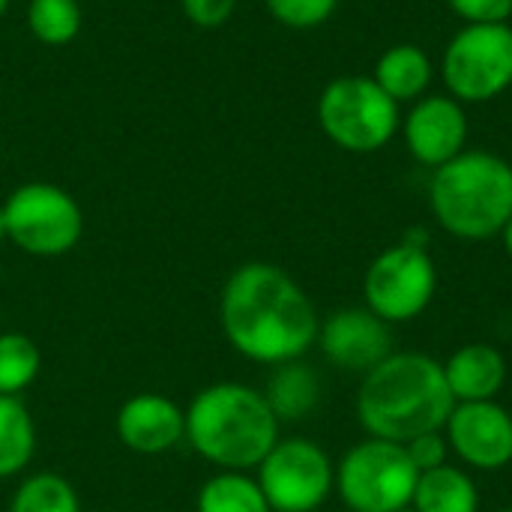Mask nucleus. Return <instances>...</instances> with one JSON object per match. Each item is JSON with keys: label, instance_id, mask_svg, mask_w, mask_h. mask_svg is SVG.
<instances>
[{"label": "nucleus", "instance_id": "1", "mask_svg": "<svg viewBox=\"0 0 512 512\" xmlns=\"http://www.w3.org/2000/svg\"><path fill=\"white\" fill-rule=\"evenodd\" d=\"M219 324L228 345L261 366L303 360L318 345L321 318L303 285L276 264H240L222 285Z\"/></svg>", "mask_w": 512, "mask_h": 512}, {"label": "nucleus", "instance_id": "2", "mask_svg": "<svg viewBox=\"0 0 512 512\" xmlns=\"http://www.w3.org/2000/svg\"><path fill=\"white\" fill-rule=\"evenodd\" d=\"M453 405L444 363L420 351H393L363 375L357 390L363 432L396 444L444 429Z\"/></svg>", "mask_w": 512, "mask_h": 512}, {"label": "nucleus", "instance_id": "3", "mask_svg": "<svg viewBox=\"0 0 512 512\" xmlns=\"http://www.w3.org/2000/svg\"><path fill=\"white\" fill-rule=\"evenodd\" d=\"M279 429L264 390L240 381L210 384L186 408V444L216 471H255L282 438Z\"/></svg>", "mask_w": 512, "mask_h": 512}, {"label": "nucleus", "instance_id": "4", "mask_svg": "<svg viewBox=\"0 0 512 512\" xmlns=\"http://www.w3.org/2000/svg\"><path fill=\"white\" fill-rule=\"evenodd\" d=\"M429 210L456 240L483 243L512 219V165L489 150H465L432 171Z\"/></svg>", "mask_w": 512, "mask_h": 512}, {"label": "nucleus", "instance_id": "5", "mask_svg": "<svg viewBox=\"0 0 512 512\" xmlns=\"http://www.w3.org/2000/svg\"><path fill=\"white\" fill-rule=\"evenodd\" d=\"M420 471L405 444L366 438L336 462V495L348 512H399L411 507Z\"/></svg>", "mask_w": 512, "mask_h": 512}, {"label": "nucleus", "instance_id": "6", "mask_svg": "<svg viewBox=\"0 0 512 512\" xmlns=\"http://www.w3.org/2000/svg\"><path fill=\"white\" fill-rule=\"evenodd\" d=\"M318 123L336 147L348 153H375L393 141L402 114L372 75H345L321 90Z\"/></svg>", "mask_w": 512, "mask_h": 512}, {"label": "nucleus", "instance_id": "7", "mask_svg": "<svg viewBox=\"0 0 512 512\" xmlns=\"http://www.w3.org/2000/svg\"><path fill=\"white\" fill-rule=\"evenodd\" d=\"M6 240L33 258H57L78 246L84 216L78 201L54 183H21L3 201Z\"/></svg>", "mask_w": 512, "mask_h": 512}, {"label": "nucleus", "instance_id": "8", "mask_svg": "<svg viewBox=\"0 0 512 512\" xmlns=\"http://www.w3.org/2000/svg\"><path fill=\"white\" fill-rule=\"evenodd\" d=\"M444 87L462 105H483L512 84L510 24H465L441 57Z\"/></svg>", "mask_w": 512, "mask_h": 512}, {"label": "nucleus", "instance_id": "9", "mask_svg": "<svg viewBox=\"0 0 512 512\" xmlns=\"http://www.w3.org/2000/svg\"><path fill=\"white\" fill-rule=\"evenodd\" d=\"M438 294V267L429 249L396 243L372 258L363 276V306L390 327L417 321Z\"/></svg>", "mask_w": 512, "mask_h": 512}, {"label": "nucleus", "instance_id": "10", "mask_svg": "<svg viewBox=\"0 0 512 512\" xmlns=\"http://www.w3.org/2000/svg\"><path fill=\"white\" fill-rule=\"evenodd\" d=\"M255 480L273 512H318L336 495V462L312 438H279Z\"/></svg>", "mask_w": 512, "mask_h": 512}, {"label": "nucleus", "instance_id": "11", "mask_svg": "<svg viewBox=\"0 0 512 512\" xmlns=\"http://www.w3.org/2000/svg\"><path fill=\"white\" fill-rule=\"evenodd\" d=\"M444 438L468 471L495 474L512 465V414L498 399L453 405Z\"/></svg>", "mask_w": 512, "mask_h": 512}, {"label": "nucleus", "instance_id": "12", "mask_svg": "<svg viewBox=\"0 0 512 512\" xmlns=\"http://www.w3.org/2000/svg\"><path fill=\"white\" fill-rule=\"evenodd\" d=\"M318 348L324 351L330 366L354 375H366L396 351L390 324L366 306H345L330 312L321 321Z\"/></svg>", "mask_w": 512, "mask_h": 512}, {"label": "nucleus", "instance_id": "13", "mask_svg": "<svg viewBox=\"0 0 512 512\" xmlns=\"http://www.w3.org/2000/svg\"><path fill=\"white\" fill-rule=\"evenodd\" d=\"M399 129L405 135L408 153L432 171L465 153L471 132L465 105L450 93L417 99L414 108L402 117Z\"/></svg>", "mask_w": 512, "mask_h": 512}, {"label": "nucleus", "instance_id": "14", "mask_svg": "<svg viewBox=\"0 0 512 512\" xmlns=\"http://www.w3.org/2000/svg\"><path fill=\"white\" fill-rule=\"evenodd\" d=\"M114 429L132 453L162 456L186 441V411L162 393H135L120 405Z\"/></svg>", "mask_w": 512, "mask_h": 512}, {"label": "nucleus", "instance_id": "15", "mask_svg": "<svg viewBox=\"0 0 512 512\" xmlns=\"http://www.w3.org/2000/svg\"><path fill=\"white\" fill-rule=\"evenodd\" d=\"M444 378L456 405L495 402L507 384V360L498 348L486 342H471L447 357Z\"/></svg>", "mask_w": 512, "mask_h": 512}, {"label": "nucleus", "instance_id": "16", "mask_svg": "<svg viewBox=\"0 0 512 512\" xmlns=\"http://www.w3.org/2000/svg\"><path fill=\"white\" fill-rule=\"evenodd\" d=\"M321 393L324 387L318 372L303 360L273 366L264 387V396L273 414L279 417V423H300L309 414H315V408L321 405Z\"/></svg>", "mask_w": 512, "mask_h": 512}, {"label": "nucleus", "instance_id": "17", "mask_svg": "<svg viewBox=\"0 0 512 512\" xmlns=\"http://www.w3.org/2000/svg\"><path fill=\"white\" fill-rule=\"evenodd\" d=\"M432 60L420 45L411 42H399L393 48H387L372 72V81L396 102H417L423 99V93L432 84Z\"/></svg>", "mask_w": 512, "mask_h": 512}, {"label": "nucleus", "instance_id": "18", "mask_svg": "<svg viewBox=\"0 0 512 512\" xmlns=\"http://www.w3.org/2000/svg\"><path fill=\"white\" fill-rule=\"evenodd\" d=\"M414 512H480V489L468 468L441 465L435 471L420 474L414 498Z\"/></svg>", "mask_w": 512, "mask_h": 512}, {"label": "nucleus", "instance_id": "19", "mask_svg": "<svg viewBox=\"0 0 512 512\" xmlns=\"http://www.w3.org/2000/svg\"><path fill=\"white\" fill-rule=\"evenodd\" d=\"M36 453V423L18 396H0V480L24 474Z\"/></svg>", "mask_w": 512, "mask_h": 512}, {"label": "nucleus", "instance_id": "20", "mask_svg": "<svg viewBox=\"0 0 512 512\" xmlns=\"http://www.w3.org/2000/svg\"><path fill=\"white\" fill-rule=\"evenodd\" d=\"M198 512H273L249 471H216L195 498Z\"/></svg>", "mask_w": 512, "mask_h": 512}, {"label": "nucleus", "instance_id": "21", "mask_svg": "<svg viewBox=\"0 0 512 512\" xmlns=\"http://www.w3.org/2000/svg\"><path fill=\"white\" fill-rule=\"evenodd\" d=\"M9 512H81V501L66 477L39 471L24 477L12 492Z\"/></svg>", "mask_w": 512, "mask_h": 512}, {"label": "nucleus", "instance_id": "22", "mask_svg": "<svg viewBox=\"0 0 512 512\" xmlns=\"http://www.w3.org/2000/svg\"><path fill=\"white\" fill-rule=\"evenodd\" d=\"M42 369L36 342L24 333H0V396H21Z\"/></svg>", "mask_w": 512, "mask_h": 512}, {"label": "nucleus", "instance_id": "23", "mask_svg": "<svg viewBox=\"0 0 512 512\" xmlns=\"http://www.w3.org/2000/svg\"><path fill=\"white\" fill-rule=\"evenodd\" d=\"M27 27L42 45H66L81 30L78 0H30Z\"/></svg>", "mask_w": 512, "mask_h": 512}, {"label": "nucleus", "instance_id": "24", "mask_svg": "<svg viewBox=\"0 0 512 512\" xmlns=\"http://www.w3.org/2000/svg\"><path fill=\"white\" fill-rule=\"evenodd\" d=\"M270 15L291 30H312L330 21L339 0H264Z\"/></svg>", "mask_w": 512, "mask_h": 512}, {"label": "nucleus", "instance_id": "25", "mask_svg": "<svg viewBox=\"0 0 512 512\" xmlns=\"http://www.w3.org/2000/svg\"><path fill=\"white\" fill-rule=\"evenodd\" d=\"M405 450H408V456H411V462H414V468H417L420 474L435 471V468L447 465V459H450V444H447V438H444V429L417 435L414 441L405 444Z\"/></svg>", "mask_w": 512, "mask_h": 512}, {"label": "nucleus", "instance_id": "26", "mask_svg": "<svg viewBox=\"0 0 512 512\" xmlns=\"http://www.w3.org/2000/svg\"><path fill=\"white\" fill-rule=\"evenodd\" d=\"M465 24H507L512 0H447Z\"/></svg>", "mask_w": 512, "mask_h": 512}, {"label": "nucleus", "instance_id": "27", "mask_svg": "<svg viewBox=\"0 0 512 512\" xmlns=\"http://www.w3.org/2000/svg\"><path fill=\"white\" fill-rule=\"evenodd\" d=\"M180 6H183V15L195 27L213 30V27H222L234 15L237 0H180Z\"/></svg>", "mask_w": 512, "mask_h": 512}, {"label": "nucleus", "instance_id": "28", "mask_svg": "<svg viewBox=\"0 0 512 512\" xmlns=\"http://www.w3.org/2000/svg\"><path fill=\"white\" fill-rule=\"evenodd\" d=\"M498 237H501V243H504V252L512 258V219L504 225V231H501Z\"/></svg>", "mask_w": 512, "mask_h": 512}, {"label": "nucleus", "instance_id": "29", "mask_svg": "<svg viewBox=\"0 0 512 512\" xmlns=\"http://www.w3.org/2000/svg\"><path fill=\"white\" fill-rule=\"evenodd\" d=\"M6 240V216H3V204H0V243Z\"/></svg>", "mask_w": 512, "mask_h": 512}, {"label": "nucleus", "instance_id": "30", "mask_svg": "<svg viewBox=\"0 0 512 512\" xmlns=\"http://www.w3.org/2000/svg\"><path fill=\"white\" fill-rule=\"evenodd\" d=\"M6 6H9V0H0V18H3V12H6Z\"/></svg>", "mask_w": 512, "mask_h": 512}, {"label": "nucleus", "instance_id": "31", "mask_svg": "<svg viewBox=\"0 0 512 512\" xmlns=\"http://www.w3.org/2000/svg\"><path fill=\"white\" fill-rule=\"evenodd\" d=\"M498 512H512V507H501V510Z\"/></svg>", "mask_w": 512, "mask_h": 512}, {"label": "nucleus", "instance_id": "32", "mask_svg": "<svg viewBox=\"0 0 512 512\" xmlns=\"http://www.w3.org/2000/svg\"><path fill=\"white\" fill-rule=\"evenodd\" d=\"M399 512H414V510H411V507H408V510H399Z\"/></svg>", "mask_w": 512, "mask_h": 512}]
</instances>
